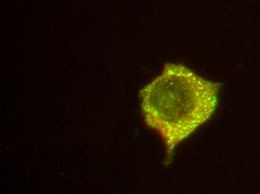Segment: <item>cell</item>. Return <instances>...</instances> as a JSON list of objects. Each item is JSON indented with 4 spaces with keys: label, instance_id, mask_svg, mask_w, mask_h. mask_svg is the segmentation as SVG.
I'll use <instances>...</instances> for the list:
<instances>
[{
    "label": "cell",
    "instance_id": "obj_1",
    "mask_svg": "<svg viewBox=\"0 0 260 194\" xmlns=\"http://www.w3.org/2000/svg\"><path fill=\"white\" fill-rule=\"evenodd\" d=\"M220 87L182 64L167 63L161 73L141 90L144 122L162 139L165 165L172 162L176 147L213 114Z\"/></svg>",
    "mask_w": 260,
    "mask_h": 194
}]
</instances>
